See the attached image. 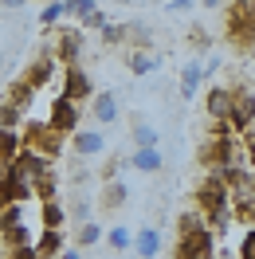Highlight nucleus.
<instances>
[{"mask_svg":"<svg viewBox=\"0 0 255 259\" xmlns=\"http://www.w3.org/2000/svg\"><path fill=\"white\" fill-rule=\"evenodd\" d=\"M196 212L212 236H220L224 228L232 224V208H228V181L220 173H208L196 189Z\"/></svg>","mask_w":255,"mask_h":259,"instance_id":"nucleus-1","label":"nucleus"},{"mask_svg":"<svg viewBox=\"0 0 255 259\" xmlns=\"http://www.w3.org/2000/svg\"><path fill=\"white\" fill-rule=\"evenodd\" d=\"M138 173H161V165H165V157H161V149H134L126 157Z\"/></svg>","mask_w":255,"mask_h":259,"instance_id":"nucleus-18","label":"nucleus"},{"mask_svg":"<svg viewBox=\"0 0 255 259\" xmlns=\"http://www.w3.org/2000/svg\"><path fill=\"white\" fill-rule=\"evenodd\" d=\"M204 110L216 126H228V114H232V87H212L204 98Z\"/></svg>","mask_w":255,"mask_h":259,"instance_id":"nucleus-11","label":"nucleus"},{"mask_svg":"<svg viewBox=\"0 0 255 259\" xmlns=\"http://www.w3.org/2000/svg\"><path fill=\"white\" fill-rule=\"evenodd\" d=\"M79 106H75V102H71V98H63V95H55V102H51L48 106V118H44V122H48L51 130H55V134H75V130H79Z\"/></svg>","mask_w":255,"mask_h":259,"instance_id":"nucleus-6","label":"nucleus"},{"mask_svg":"<svg viewBox=\"0 0 255 259\" xmlns=\"http://www.w3.org/2000/svg\"><path fill=\"white\" fill-rule=\"evenodd\" d=\"M71 216H75L79 224H91V220H95V216H91V204H87V200H75V204H71Z\"/></svg>","mask_w":255,"mask_h":259,"instance_id":"nucleus-28","label":"nucleus"},{"mask_svg":"<svg viewBox=\"0 0 255 259\" xmlns=\"http://www.w3.org/2000/svg\"><path fill=\"white\" fill-rule=\"evenodd\" d=\"M134 149H157V130L142 118H134Z\"/></svg>","mask_w":255,"mask_h":259,"instance_id":"nucleus-21","label":"nucleus"},{"mask_svg":"<svg viewBox=\"0 0 255 259\" xmlns=\"http://www.w3.org/2000/svg\"><path fill=\"white\" fill-rule=\"evenodd\" d=\"M236 255H239V259H255V228H247V232H243V240H239Z\"/></svg>","mask_w":255,"mask_h":259,"instance_id":"nucleus-27","label":"nucleus"},{"mask_svg":"<svg viewBox=\"0 0 255 259\" xmlns=\"http://www.w3.org/2000/svg\"><path fill=\"white\" fill-rule=\"evenodd\" d=\"M98 240H102V224H98V220H91V224H79V232H75V243H79L82 251H87V247H95Z\"/></svg>","mask_w":255,"mask_h":259,"instance_id":"nucleus-24","label":"nucleus"},{"mask_svg":"<svg viewBox=\"0 0 255 259\" xmlns=\"http://www.w3.org/2000/svg\"><path fill=\"white\" fill-rule=\"evenodd\" d=\"M71 149L79 153L82 161H87V157H102V153H106V134H102V130H75Z\"/></svg>","mask_w":255,"mask_h":259,"instance_id":"nucleus-10","label":"nucleus"},{"mask_svg":"<svg viewBox=\"0 0 255 259\" xmlns=\"http://www.w3.org/2000/svg\"><path fill=\"white\" fill-rule=\"evenodd\" d=\"M59 95L71 98L75 106H82L87 98H95V82H91V75L75 63V67H67V71H63V87H59Z\"/></svg>","mask_w":255,"mask_h":259,"instance_id":"nucleus-7","label":"nucleus"},{"mask_svg":"<svg viewBox=\"0 0 255 259\" xmlns=\"http://www.w3.org/2000/svg\"><path fill=\"white\" fill-rule=\"evenodd\" d=\"M200 228H204V220H200L196 208H189V212L177 216V236H192V232H200Z\"/></svg>","mask_w":255,"mask_h":259,"instance_id":"nucleus-26","label":"nucleus"},{"mask_svg":"<svg viewBox=\"0 0 255 259\" xmlns=\"http://www.w3.org/2000/svg\"><path fill=\"white\" fill-rule=\"evenodd\" d=\"M126 67L134 75H149V71H157L161 59L157 55H149V51H126Z\"/></svg>","mask_w":255,"mask_h":259,"instance_id":"nucleus-20","label":"nucleus"},{"mask_svg":"<svg viewBox=\"0 0 255 259\" xmlns=\"http://www.w3.org/2000/svg\"><path fill=\"white\" fill-rule=\"evenodd\" d=\"M20 126H24V110L12 106V102H0V130L4 134H20Z\"/></svg>","mask_w":255,"mask_h":259,"instance_id":"nucleus-22","label":"nucleus"},{"mask_svg":"<svg viewBox=\"0 0 255 259\" xmlns=\"http://www.w3.org/2000/svg\"><path fill=\"white\" fill-rule=\"evenodd\" d=\"M165 12H173V16H189V12H192V0H169Z\"/></svg>","mask_w":255,"mask_h":259,"instance_id":"nucleus-29","label":"nucleus"},{"mask_svg":"<svg viewBox=\"0 0 255 259\" xmlns=\"http://www.w3.org/2000/svg\"><path fill=\"white\" fill-rule=\"evenodd\" d=\"M102 240L110 243L114 251H130V243H134V232H130L126 224H114L110 232H102Z\"/></svg>","mask_w":255,"mask_h":259,"instance_id":"nucleus-23","label":"nucleus"},{"mask_svg":"<svg viewBox=\"0 0 255 259\" xmlns=\"http://www.w3.org/2000/svg\"><path fill=\"white\" fill-rule=\"evenodd\" d=\"M59 259H82V251H75V247H63V251H59Z\"/></svg>","mask_w":255,"mask_h":259,"instance_id":"nucleus-31","label":"nucleus"},{"mask_svg":"<svg viewBox=\"0 0 255 259\" xmlns=\"http://www.w3.org/2000/svg\"><path fill=\"white\" fill-rule=\"evenodd\" d=\"M224 24H228V39L239 48H255V0L243 4H224Z\"/></svg>","mask_w":255,"mask_h":259,"instance_id":"nucleus-4","label":"nucleus"},{"mask_svg":"<svg viewBox=\"0 0 255 259\" xmlns=\"http://www.w3.org/2000/svg\"><path fill=\"white\" fill-rule=\"evenodd\" d=\"M55 79V59H51V55H44V59H35L32 67H28V71H24V75H20V82H24V87H28V91H39V87H44V82H51Z\"/></svg>","mask_w":255,"mask_h":259,"instance_id":"nucleus-13","label":"nucleus"},{"mask_svg":"<svg viewBox=\"0 0 255 259\" xmlns=\"http://www.w3.org/2000/svg\"><path fill=\"white\" fill-rule=\"evenodd\" d=\"M63 16H71V4H63V0H55V4H48V8L39 12V24H44V28H55V24H59Z\"/></svg>","mask_w":255,"mask_h":259,"instance_id":"nucleus-25","label":"nucleus"},{"mask_svg":"<svg viewBox=\"0 0 255 259\" xmlns=\"http://www.w3.org/2000/svg\"><path fill=\"white\" fill-rule=\"evenodd\" d=\"M204 82V59H189L181 67V98H192Z\"/></svg>","mask_w":255,"mask_h":259,"instance_id":"nucleus-16","label":"nucleus"},{"mask_svg":"<svg viewBox=\"0 0 255 259\" xmlns=\"http://www.w3.org/2000/svg\"><path fill=\"white\" fill-rule=\"evenodd\" d=\"M82 51H87V44H82L79 28H59V32H55V59H59V63L75 67Z\"/></svg>","mask_w":255,"mask_h":259,"instance_id":"nucleus-9","label":"nucleus"},{"mask_svg":"<svg viewBox=\"0 0 255 259\" xmlns=\"http://www.w3.org/2000/svg\"><path fill=\"white\" fill-rule=\"evenodd\" d=\"M130 251H134L138 259H157V251H161V232H157V228H142V232H134Z\"/></svg>","mask_w":255,"mask_h":259,"instance_id":"nucleus-14","label":"nucleus"},{"mask_svg":"<svg viewBox=\"0 0 255 259\" xmlns=\"http://www.w3.org/2000/svg\"><path fill=\"white\" fill-rule=\"evenodd\" d=\"M20 142H24V149H28L32 157L51 161V165L59 161V157H63V149H67V138H63V134H55L48 122H32V126L24 130V138H20Z\"/></svg>","mask_w":255,"mask_h":259,"instance_id":"nucleus-3","label":"nucleus"},{"mask_svg":"<svg viewBox=\"0 0 255 259\" xmlns=\"http://www.w3.org/2000/svg\"><path fill=\"white\" fill-rule=\"evenodd\" d=\"M126 196H130V189H126V185H122L118 177H114V181H106V185H102V196H98V204H102L106 212H118L122 204H126Z\"/></svg>","mask_w":255,"mask_h":259,"instance_id":"nucleus-17","label":"nucleus"},{"mask_svg":"<svg viewBox=\"0 0 255 259\" xmlns=\"http://www.w3.org/2000/svg\"><path fill=\"white\" fill-rule=\"evenodd\" d=\"M177 259H216L212 232L200 228V232H192V236H181V240H177Z\"/></svg>","mask_w":255,"mask_h":259,"instance_id":"nucleus-8","label":"nucleus"},{"mask_svg":"<svg viewBox=\"0 0 255 259\" xmlns=\"http://www.w3.org/2000/svg\"><path fill=\"white\" fill-rule=\"evenodd\" d=\"M251 126H255V91H251V87H232L228 130H232V134H247Z\"/></svg>","mask_w":255,"mask_h":259,"instance_id":"nucleus-5","label":"nucleus"},{"mask_svg":"<svg viewBox=\"0 0 255 259\" xmlns=\"http://www.w3.org/2000/svg\"><path fill=\"white\" fill-rule=\"evenodd\" d=\"M63 247H67V236H63V232H59V228H44V232H39V240H35V255H39V259H55Z\"/></svg>","mask_w":255,"mask_h":259,"instance_id":"nucleus-15","label":"nucleus"},{"mask_svg":"<svg viewBox=\"0 0 255 259\" xmlns=\"http://www.w3.org/2000/svg\"><path fill=\"white\" fill-rule=\"evenodd\" d=\"M20 153H24L20 134H4V130H0V169H8V165L20 157Z\"/></svg>","mask_w":255,"mask_h":259,"instance_id":"nucleus-19","label":"nucleus"},{"mask_svg":"<svg viewBox=\"0 0 255 259\" xmlns=\"http://www.w3.org/2000/svg\"><path fill=\"white\" fill-rule=\"evenodd\" d=\"M91 114H95L102 126H114L118 118H122V106H118V95L114 91H95L91 98Z\"/></svg>","mask_w":255,"mask_h":259,"instance_id":"nucleus-12","label":"nucleus"},{"mask_svg":"<svg viewBox=\"0 0 255 259\" xmlns=\"http://www.w3.org/2000/svg\"><path fill=\"white\" fill-rule=\"evenodd\" d=\"M8 259H39L35 247H8Z\"/></svg>","mask_w":255,"mask_h":259,"instance_id":"nucleus-30","label":"nucleus"},{"mask_svg":"<svg viewBox=\"0 0 255 259\" xmlns=\"http://www.w3.org/2000/svg\"><path fill=\"white\" fill-rule=\"evenodd\" d=\"M224 177V173H220ZM228 181V208H232V220L247 228H255V173H232Z\"/></svg>","mask_w":255,"mask_h":259,"instance_id":"nucleus-2","label":"nucleus"}]
</instances>
